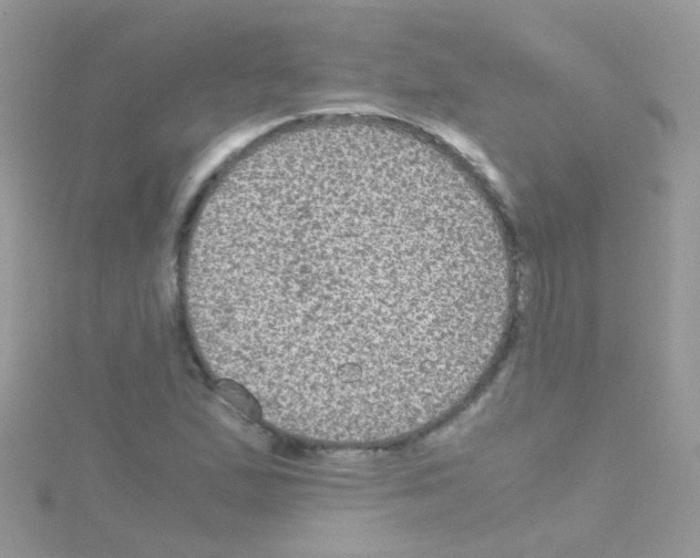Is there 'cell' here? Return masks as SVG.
<instances>
[{
	"instance_id": "cell-1",
	"label": "cell",
	"mask_w": 700,
	"mask_h": 558,
	"mask_svg": "<svg viewBox=\"0 0 700 558\" xmlns=\"http://www.w3.org/2000/svg\"><path fill=\"white\" fill-rule=\"evenodd\" d=\"M516 282L497 224L443 165L380 141L268 154L198 221L192 326L220 378L292 436L420 431L492 366Z\"/></svg>"
}]
</instances>
